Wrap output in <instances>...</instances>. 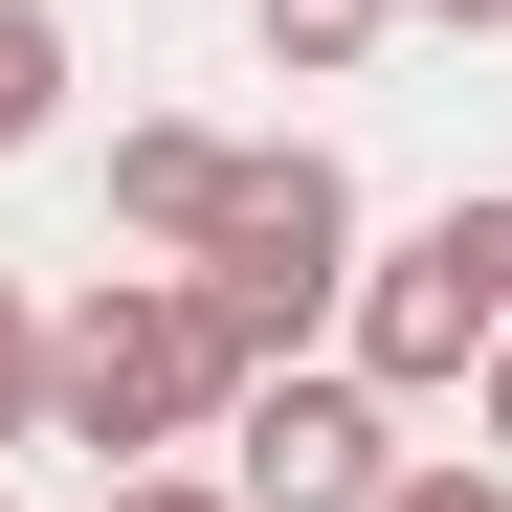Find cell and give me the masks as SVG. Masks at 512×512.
<instances>
[{"mask_svg":"<svg viewBox=\"0 0 512 512\" xmlns=\"http://www.w3.org/2000/svg\"><path fill=\"white\" fill-rule=\"evenodd\" d=\"M45 423V312H23V268H0V446Z\"/></svg>","mask_w":512,"mask_h":512,"instance_id":"cell-9","label":"cell"},{"mask_svg":"<svg viewBox=\"0 0 512 512\" xmlns=\"http://www.w3.org/2000/svg\"><path fill=\"white\" fill-rule=\"evenodd\" d=\"M379 512H512V468H490V446H401V490H379Z\"/></svg>","mask_w":512,"mask_h":512,"instance_id":"cell-8","label":"cell"},{"mask_svg":"<svg viewBox=\"0 0 512 512\" xmlns=\"http://www.w3.org/2000/svg\"><path fill=\"white\" fill-rule=\"evenodd\" d=\"M201 312H223V357L268 379V357H312L334 334V290H357V179L290 134V156H223V201H201Z\"/></svg>","mask_w":512,"mask_h":512,"instance_id":"cell-2","label":"cell"},{"mask_svg":"<svg viewBox=\"0 0 512 512\" xmlns=\"http://www.w3.org/2000/svg\"><path fill=\"white\" fill-rule=\"evenodd\" d=\"M490 334H512V201H490V179H468L446 223L357 245V290H334V357H357L379 401H468Z\"/></svg>","mask_w":512,"mask_h":512,"instance_id":"cell-3","label":"cell"},{"mask_svg":"<svg viewBox=\"0 0 512 512\" xmlns=\"http://www.w3.org/2000/svg\"><path fill=\"white\" fill-rule=\"evenodd\" d=\"M468 423H490V468H512V334H490V357H468Z\"/></svg>","mask_w":512,"mask_h":512,"instance_id":"cell-11","label":"cell"},{"mask_svg":"<svg viewBox=\"0 0 512 512\" xmlns=\"http://www.w3.org/2000/svg\"><path fill=\"white\" fill-rule=\"evenodd\" d=\"M401 490V401L357 379V357H268V379H245L223 401V512H379Z\"/></svg>","mask_w":512,"mask_h":512,"instance_id":"cell-4","label":"cell"},{"mask_svg":"<svg viewBox=\"0 0 512 512\" xmlns=\"http://www.w3.org/2000/svg\"><path fill=\"white\" fill-rule=\"evenodd\" d=\"M45 112H67V23L0 0V156H45Z\"/></svg>","mask_w":512,"mask_h":512,"instance_id":"cell-7","label":"cell"},{"mask_svg":"<svg viewBox=\"0 0 512 512\" xmlns=\"http://www.w3.org/2000/svg\"><path fill=\"white\" fill-rule=\"evenodd\" d=\"M201 201H223V134H201V112H134V134H112V223L179 268V245H201Z\"/></svg>","mask_w":512,"mask_h":512,"instance_id":"cell-5","label":"cell"},{"mask_svg":"<svg viewBox=\"0 0 512 512\" xmlns=\"http://www.w3.org/2000/svg\"><path fill=\"white\" fill-rule=\"evenodd\" d=\"M90 512H223V468H112Z\"/></svg>","mask_w":512,"mask_h":512,"instance_id":"cell-10","label":"cell"},{"mask_svg":"<svg viewBox=\"0 0 512 512\" xmlns=\"http://www.w3.org/2000/svg\"><path fill=\"white\" fill-rule=\"evenodd\" d=\"M223 401H245V357H223V312H201V268H90L45 312V423L90 468H179V446H223Z\"/></svg>","mask_w":512,"mask_h":512,"instance_id":"cell-1","label":"cell"},{"mask_svg":"<svg viewBox=\"0 0 512 512\" xmlns=\"http://www.w3.org/2000/svg\"><path fill=\"white\" fill-rule=\"evenodd\" d=\"M0 512H23V490H0Z\"/></svg>","mask_w":512,"mask_h":512,"instance_id":"cell-13","label":"cell"},{"mask_svg":"<svg viewBox=\"0 0 512 512\" xmlns=\"http://www.w3.org/2000/svg\"><path fill=\"white\" fill-rule=\"evenodd\" d=\"M245 23H268V67H290V90H334V67H357L401 0H245Z\"/></svg>","mask_w":512,"mask_h":512,"instance_id":"cell-6","label":"cell"},{"mask_svg":"<svg viewBox=\"0 0 512 512\" xmlns=\"http://www.w3.org/2000/svg\"><path fill=\"white\" fill-rule=\"evenodd\" d=\"M401 23H446V45H490V23H512V0H401Z\"/></svg>","mask_w":512,"mask_h":512,"instance_id":"cell-12","label":"cell"}]
</instances>
